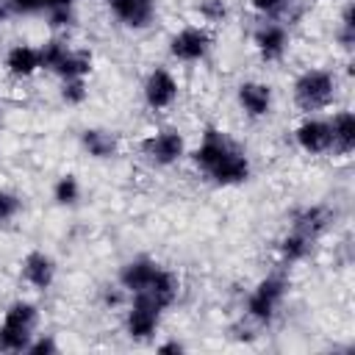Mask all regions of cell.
Here are the masks:
<instances>
[{
	"label": "cell",
	"mask_w": 355,
	"mask_h": 355,
	"mask_svg": "<svg viewBox=\"0 0 355 355\" xmlns=\"http://www.w3.org/2000/svg\"><path fill=\"white\" fill-rule=\"evenodd\" d=\"M338 92V80L330 69H322V67H313V69H305L297 75L294 86H291V97H294V105L305 114H313V111H322L333 103Z\"/></svg>",
	"instance_id": "6da1fadb"
},
{
	"label": "cell",
	"mask_w": 355,
	"mask_h": 355,
	"mask_svg": "<svg viewBox=\"0 0 355 355\" xmlns=\"http://www.w3.org/2000/svg\"><path fill=\"white\" fill-rule=\"evenodd\" d=\"M39 324V308L28 300H14L0 322V349L3 352H25L31 338L36 336Z\"/></svg>",
	"instance_id": "7a4b0ae2"
},
{
	"label": "cell",
	"mask_w": 355,
	"mask_h": 355,
	"mask_svg": "<svg viewBox=\"0 0 355 355\" xmlns=\"http://www.w3.org/2000/svg\"><path fill=\"white\" fill-rule=\"evenodd\" d=\"M286 294H288V280H286V275L272 272V275L261 277V280L255 283V288L247 294L244 311H247V316H250L252 322H258V324H272L275 316H277V308H280L283 300H286Z\"/></svg>",
	"instance_id": "3957f363"
},
{
	"label": "cell",
	"mask_w": 355,
	"mask_h": 355,
	"mask_svg": "<svg viewBox=\"0 0 355 355\" xmlns=\"http://www.w3.org/2000/svg\"><path fill=\"white\" fill-rule=\"evenodd\" d=\"M139 150L153 166H172L186 155V139L178 128H161L139 141Z\"/></svg>",
	"instance_id": "277c9868"
},
{
	"label": "cell",
	"mask_w": 355,
	"mask_h": 355,
	"mask_svg": "<svg viewBox=\"0 0 355 355\" xmlns=\"http://www.w3.org/2000/svg\"><path fill=\"white\" fill-rule=\"evenodd\" d=\"M214 47V36L205 25H183L178 33L169 36V55L180 64L202 61Z\"/></svg>",
	"instance_id": "5b68a950"
},
{
	"label": "cell",
	"mask_w": 355,
	"mask_h": 355,
	"mask_svg": "<svg viewBox=\"0 0 355 355\" xmlns=\"http://www.w3.org/2000/svg\"><path fill=\"white\" fill-rule=\"evenodd\" d=\"M161 308L144 297V294H130L128 300V311H125V333L133 341H147L150 336H155L158 324H161Z\"/></svg>",
	"instance_id": "8992f818"
},
{
	"label": "cell",
	"mask_w": 355,
	"mask_h": 355,
	"mask_svg": "<svg viewBox=\"0 0 355 355\" xmlns=\"http://www.w3.org/2000/svg\"><path fill=\"white\" fill-rule=\"evenodd\" d=\"M178 78L166 69V67H153L144 78V86H141V94H144V103L150 111H166L175 105L178 100Z\"/></svg>",
	"instance_id": "52a82bcc"
},
{
	"label": "cell",
	"mask_w": 355,
	"mask_h": 355,
	"mask_svg": "<svg viewBox=\"0 0 355 355\" xmlns=\"http://www.w3.org/2000/svg\"><path fill=\"white\" fill-rule=\"evenodd\" d=\"M288 39H291L288 28L283 22H277V19H263L252 31V47L261 55V61H266V64H275V61H280L286 55Z\"/></svg>",
	"instance_id": "ba28073f"
},
{
	"label": "cell",
	"mask_w": 355,
	"mask_h": 355,
	"mask_svg": "<svg viewBox=\"0 0 355 355\" xmlns=\"http://www.w3.org/2000/svg\"><path fill=\"white\" fill-rule=\"evenodd\" d=\"M250 172H252L250 155H247L239 144H233V147L205 172V178H208L214 186H239V183H244V180L250 178Z\"/></svg>",
	"instance_id": "9c48e42d"
},
{
	"label": "cell",
	"mask_w": 355,
	"mask_h": 355,
	"mask_svg": "<svg viewBox=\"0 0 355 355\" xmlns=\"http://www.w3.org/2000/svg\"><path fill=\"white\" fill-rule=\"evenodd\" d=\"M294 141L302 153L308 155H324L333 147V133H330V119H319V116H305L297 128H294Z\"/></svg>",
	"instance_id": "30bf717a"
},
{
	"label": "cell",
	"mask_w": 355,
	"mask_h": 355,
	"mask_svg": "<svg viewBox=\"0 0 355 355\" xmlns=\"http://www.w3.org/2000/svg\"><path fill=\"white\" fill-rule=\"evenodd\" d=\"M236 103H239V108H241L244 116H250V119H263V116H269V111H272L275 94H272V86H269V83H261V80H241L239 89H236Z\"/></svg>",
	"instance_id": "8fae6325"
},
{
	"label": "cell",
	"mask_w": 355,
	"mask_h": 355,
	"mask_svg": "<svg viewBox=\"0 0 355 355\" xmlns=\"http://www.w3.org/2000/svg\"><path fill=\"white\" fill-rule=\"evenodd\" d=\"M108 11L130 31H144L155 22V0H103Z\"/></svg>",
	"instance_id": "7c38bea8"
},
{
	"label": "cell",
	"mask_w": 355,
	"mask_h": 355,
	"mask_svg": "<svg viewBox=\"0 0 355 355\" xmlns=\"http://www.w3.org/2000/svg\"><path fill=\"white\" fill-rule=\"evenodd\" d=\"M233 144H236V141H230L219 128H205L200 144L191 150V161H194V166H197L200 172H208Z\"/></svg>",
	"instance_id": "4fadbf2b"
},
{
	"label": "cell",
	"mask_w": 355,
	"mask_h": 355,
	"mask_svg": "<svg viewBox=\"0 0 355 355\" xmlns=\"http://www.w3.org/2000/svg\"><path fill=\"white\" fill-rule=\"evenodd\" d=\"M158 272V263L147 255H139V258H130L119 266V275H116V283L128 291V294H139L150 286V280L155 277Z\"/></svg>",
	"instance_id": "5bb4252c"
},
{
	"label": "cell",
	"mask_w": 355,
	"mask_h": 355,
	"mask_svg": "<svg viewBox=\"0 0 355 355\" xmlns=\"http://www.w3.org/2000/svg\"><path fill=\"white\" fill-rule=\"evenodd\" d=\"M22 280L36 291H44L55 280V261L44 250H31L22 258Z\"/></svg>",
	"instance_id": "9a60e30c"
},
{
	"label": "cell",
	"mask_w": 355,
	"mask_h": 355,
	"mask_svg": "<svg viewBox=\"0 0 355 355\" xmlns=\"http://www.w3.org/2000/svg\"><path fill=\"white\" fill-rule=\"evenodd\" d=\"M39 69H42V64H39V47L25 44V42H17V44L8 47V53H6V72L11 78L25 80V78L36 75Z\"/></svg>",
	"instance_id": "2e32d148"
},
{
	"label": "cell",
	"mask_w": 355,
	"mask_h": 355,
	"mask_svg": "<svg viewBox=\"0 0 355 355\" xmlns=\"http://www.w3.org/2000/svg\"><path fill=\"white\" fill-rule=\"evenodd\" d=\"M327 227H330V211L324 205H302L291 214V230L308 236L311 241H316Z\"/></svg>",
	"instance_id": "e0dca14e"
},
{
	"label": "cell",
	"mask_w": 355,
	"mask_h": 355,
	"mask_svg": "<svg viewBox=\"0 0 355 355\" xmlns=\"http://www.w3.org/2000/svg\"><path fill=\"white\" fill-rule=\"evenodd\" d=\"M139 294L150 297L161 311H166V308H172V305L178 302V297H180V280H178L175 272L158 266V272H155V277L150 280V286H147L144 291H139Z\"/></svg>",
	"instance_id": "ac0fdd59"
},
{
	"label": "cell",
	"mask_w": 355,
	"mask_h": 355,
	"mask_svg": "<svg viewBox=\"0 0 355 355\" xmlns=\"http://www.w3.org/2000/svg\"><path fill=\"white\" fill-rule=\"evenodd\" d=\"M330 133H333V147L330 153L349 155L355 150V114L352 111H336L330 119Z\"/></svg>",
	"instance_id": "d6986e66"
},
{
	"label": "cell",
	"mask_w": 355,
	"mask_h": 355,
	"mask_svg": "<svg viewBox=\"0 0 355 355\" xmlns=\"http://www.w3.org/2000/svg\"><path fill=\"white\" fill-rule=\"evenodd\" d=\"M80 147H83L92 158H97V161H108V158H114V155L119 153L116 136H114L111 130H103V128H86V130L80 133Z\"/></svg>",
	"instance_id": "ffe728a7"
},
{
	"label": "cell",
	"mask_w": 355,
	"mask_h": 355,
	"mask_svg": "<svg viewBox=\"0 0 355 355\" xmlns=\"http://www.w3.org/2000/svg\"><path fill=\"white\" fill-rule=\"evenodd\" d=\"M311 250H313V241L308 236L297 233V230H288L277 241V255H280L283 263H300V261H305L311 255Z\"/></svg>",
	"instance_id": "44dd1931"
},
{
	"label": "cell",
	"mask_w": 355,
	"mask_h": 355,
	"mask_svg": "<svg viewBox=\"0 0 355 355\" xmlns=\"http://www.w3.org/2000/svg\"><path fill=\"white\" fill-rule=\"evenodd\" d=\"M92 72V53L86 50H72L64 55V61L55 67V75L61 80H69V78H86Z\"/></svg>",
	"instance_id": "7402d4cb"
},
{
	"label": "cell",
	"mask_w": 355,
	"mask_h": 355,
	"mask_svg": "<svg viewBox=\"0 0 355 355\" xmlns=\"http://www.w3.org/2000/svg\"><path fill=\"white\" fill-rule=\"evenodd\" d=\"M53 200H55L58 205H75V202L80 200V180H78L72 172L61 175V178L53 183Z\"/></svg>",
	"instance_id": "603a6c76"
},
{
	"label": "cell",
	"mask_w": 355,
	"mask_h": 355,
	"mask_svg": "<svg viewBox=\"0 0 355 355\" xmlns=\"http://www.w3.org/2000/svg\"><path fill=\"white\" fill-rule=\"evenodd\" d=\"M67 53H69V44H67L64 39H47V42L39 47V64H42V69L55 72V67L64 61Z\"/></svg>",
	"instance_id": "cb8c5ba5"
},
{
	"label": "cell",
	"mask_w": 355,
	"mask_h": 355,
	"mask_svg": "<svg viewBox=\"0 0 355 355\" xmlns=\"http://www.w3.org/2000/svg\"><path fill=\"white\" fill-rule=\"evenodd\" d=\"M89 97V83L86 78H69V80H61V100L67 105H80L86 103Z\"/></svg>",
	"instance_id": "d4e9b609"
},
{
	"label": "cell",
	"mask_w": 355,
	"mask_h": 355,
	"mask_svg": "<svg viewBox=\"0 0 355 355\" xmlns=\"http://www.w3.org/2000/svg\"><path fill=\"white\" fill-rule=\"evenodd\" d=\"M197 14H200L205 22L219 25V22L227 19L230 6H227V0H197Z\"/></svg>",
	"instance_id": "484cf974"
},
{
	"label": "cell",
	"mask_w": 355,
	"mask_h": 355,
	"mask_svg": "<svg viewBox=\"0 0 355 355\" xmlns=\"http://www.w3.org/2000/svg\"><path fill=\"white\" fill-rule=\"evenodd\" d=\"M250 8L261 19H280L291 8V0H250Z\"/></svg>",
	"instance_id": "4316f807"
},
{
	"label": "cell",
	"mask_w": 355,
	"mask_h": 355,
	"mask_svg": "<svg viewBox=\"0 0 355 355\" xmlns=\"http://www.w3.org/2000/svg\"><path fill=\"white\" fill-rule=\"evenodd\" d=\"M128 300H130V294H128L119 283H105V286L100 288V302H103V308H108V311H116V308L128 305Z\"/></svg>",
	"instance_id": "83f0119b"
},
{
	"label": "cell",
	"mask_w": 355,
	"mask_h": 355,
	"mask_svg": "<svg viewBox=\"0 0 355 355\" xmlns=\"http://www.w3.org/2000/svg\"><path fill=\"white\" fill-rule=\"evenodd\" d=\"M336 39H338V44H341L344 50H352V44H355V22H352V6H347V8H344V14H341V25H338V31H336Z\"/></svg>",
	"instance_id": "f1b7e54d"
},
{
	"label": "cell",
	"mask_w": 355,
	"mask_h": 355,
	"mask_svg": "<svg viewBox=\"0 0 355 355\" xmlns=\"http://www.w3.org/2000/svg\"><path fill=\"white\" fill-rule=\"evenodd\" d=\"M19 211H22V200L14 191H8V189L0 186V225L3 222H11Z\"/></svg>",
	"instance_id": "f546056e"
},
{
	"label": "cell",
	"mask_w": 355,
	"mask_h": 355,
	"mask_svg": "<svg viewBox=\"0 0 355 355\" xmlns=\"http://www.w3.org/2000/svg\"><path fill=\"white\" fill-rule=\"evenodd\" d=\"M8 11L14 17H31V14H44V0H6Z\"/></svg>",
	"instance_id": "4dcf8cb0"
},
{
	"label": "cell",
	"mask_w": 355,
	"mask_h": 355,
	"mask_svg": "<svg viewBox=\"0 0 355 355\" xmlns=\"http://www.w3.org/2000/svg\"><path fill=\"white\" fill-rule=\"evenodd\" d=\"M25 352H31V355H55L58 352V344H55V338L53 336H33L31 338V344H28V349Z\"/></svg>",
	"instance_id": "1f68e13d"
},
{
	"label": "cell",
	"mask_w": 355,
	"mask_h": 355,
	"mask_svg": "<svg viewBox=\"0 0 355 355\" xmlns=\"http://www.w3.org/2000/svg\"><path fill=\"white\" fill-rule=\"evenodd\" d=\"M47 17V25L53 31H61V28H69L75 22V11L72 8H53V11H44Z\"/></svg>",
	"instance_id": "d6a6232c"
},
{
	"label": "cell",
	"mask_w": 355,
	"mask_h": 355,
	"mask_svg": "<svg viewBox=\"0 0 355 355\" xmlns=\"http://www.w3.org/2000/svg\"><path fill=\"white\" fill-rule=\"evenodd\" d=\"M75 0H44V11H53V8H72Z\"/></svg>",
	"instance_id": "836d02e7"
},
{
	"label": "cell",
	"mask_w": 355,
	"mask_h": 355,
	"mask_svg": "<svg viewBox=\"0 0 355 355\" xmlns=\"http://www.w3.org/2000/svg\"><path fill=\"white\" fill-rule=\"evenodd\" d=\"M186 347L180 344V341H164V344H158V352H183Z\"/></svg>",
	"instance_id": "e575fe53"
},
{
	"label": "cell",
	"mask_w": 355,
	"mask_h": 355,
	"mask_svg": "<svg viewBox=\"0 0 355 355\" xmlns=\"http://www.w3.org/2000/svg\"><path fill=\"white\" fill-rule=\"evenodd\" d=\"M11 17V11H8V3L6 0H0V22H6Z\"/></svg>",
	"instance_id": "d590c367"
}]
</instances>
